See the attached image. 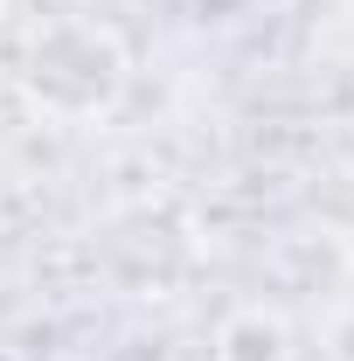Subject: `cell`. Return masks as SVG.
<instances>
[{"mask_svg": "<svg viewBox=\"0 0 354 361\" xmlns=\"http://www.w3.org/2000/svg\"><path fill=\"white\" fill-rule=\"evenodd\" d=\"M216 361H292V326L264 306H236L216 326Z\"/></svg>", "mask_w": 354, "mask_h": 361, "instance_id": "3957f363", "label": "cell"}, {"mask_svg": "<svg viewBox=\"0 0 354 361\" xmlns=\"http://www.w3.org/2000/svg\"><path fill=\"white\" fill-rule=\"evenodd\" d=\"M90 257H97V271L111 285H126V292H167L195 264V236H188V223H181L167 202H133V209L104 216Z\"/></svg>", "mask_w": 354, "mask_h": 361, "instance_id": "7a4b0ae2", "label": "cell"}, {"mask_svg": "<svg viewBox=\"0 0 354 361\" xmlns=\"http://www.w3.org/2000/svg\"><path fill=\"white\" fill-rule=\"evenodd\" d=\"M126 77H133L126 49L111 42L97 21H49L21 49V97L42 118H63V126L104 118L126 97Z\"/></svg>", "mask_w": 354, "mask_h": 361, "instance_id": "6da1fadb", "label": "cell"}]
</instances>
